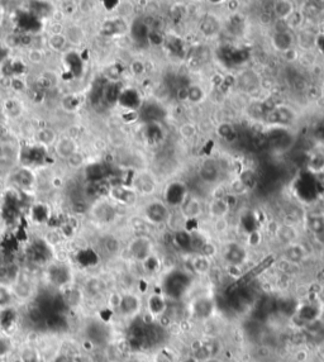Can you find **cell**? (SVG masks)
<instances>
[{
	"instance_id": "6da1fadb",
	"label": "cell",
	"mask_w": 324,
	"mask_h": 362,
	"mask_svg": "<svg viewBox=\"0 0 324 362\" xmlns=\"http://www.w3.org/2000/svg\"><path fill=\"white\" fill-rule=\"evenodd\" d=\"M128 251L136 261L143 262L152 255V242L148 237L138 236L129 242Z\"/></svg>"
},
{
	"instance_id": "7a4b0ae2",
	"label": "cell",
	"mask_w": 324,
	"mask_h": 362,
	"mask_svg": "<svg viewBox=\"0 0 324 362\" xmlns=\"http://www.w3.org/2000/svg\"><path fill=\"white\" fill-rule=\"evenodd\" d=\"M144 217L152 225H162L170 221V212L161 201H152L144 208Z\"/></svg>"
},
{
	"instance_id": "3957f363",
	"label": "cell",
	"mask_w": 324,
	"mask_h": 362,
	"mask_svg": "<svg viewBox=\"0 0 324 362\" xmlns=\"http://www.w3.org/2000/svg\"><path fill=\"white\" fill-rule=\"evenodd\" d=\"M141 305V299L136 294L127 293L122 295L121 304H119V308H118L117 312L122 317H124V318H133V317L139 314Z\"/></svg>"
},
{
	"instance_id": "277c9868",
	"label": "cell",
	"mask_w": 324,
	"mask_h": 362,
	"mask_svg": "<svg viewBox=\"0 0 324 362\" xmlns=\"http://www.w3.org/2000/svg\"><path fill=\"white\" fill-rule=\"evenodd\" d=\"M186 198H187V190L186 186H185L183 182L175 181V182H171V184L166 187L165 199H166V203L169 205H172V207L180 205L181 207L184 201L186 200Z\"/></svg>"
},
{
	"instance_id": "5b68a950",
	"label": "cell",
	"mask_w": 324,
	"mask_h": 362,
	"mask_svg": "<svg viewBox=\"0 0 324 362\" xmlns=\"http://www.w3.org/2000/svg\"><path fill=\"white\" fill-rule=\"evenodd\" d=\"M166 309H167V303L162 294L153 293L151 294V295H148V298H147L146 312L151 314L156 320H157L161 316H164V314L166 313Z\"/></svg>"
},
{
	"instance_id": "8992f818",
	"label": "cell",
	"mask_w": 324,
	"mask_h": 362,
	"mask_svg": "<svg viewBox=\"0 0 324 362\" xmlns=\"http://www.w3.org/2000/svg\"><path fill=\"white\" fill-rule=\"evenodd\" d=\"M181 213H183L184 218L187 219V221H192V219L198 218L203 213V205L199 201V199L187 196L186 200L184 201L183 205H181Z\"/></svg>"
},
{
	"instance_id": "52a82bcc",
	"label": "cell",
	"mask_w": 324,
	"mask_h": 362,
	"mask_svg": "<svg viewBox=\"0 0 324 362\" xmlns=\"http://www.w3.org/2000/svg\"><path fill=\"white\" fill-rule=\"evenodd\" d=\"M246 250L241 246L235 243H231L227 246L226 253H224V257H226V261L230 265H235V266H241L244 261H246Z\"/></svg>"
},
{
	"instance_id": "ba28073f",
	"label": "cell",
	"mask_w": 324,
	"mask_h": 362,
	"mask_svg": "<svg viewBox=\"0 0 324 362\" xmlns=\"http://www.w3.org/2000/svg\"><path fill=\"white\" fill-rule=\"evenodd\" d=\"M190 355H192L199 362H208L213 359L205 339H194L190 343Z\"/></svg>"
},
{
	"instance_id": "9c48e42d",
	"label": "cell",
	"mask_w": 324,
	"mask_h": 362,
	"mask_svg": "<svg viewBox=\"0 0 324 362\" xmlns=\"http://www.w3.org/2000/svg\"><path fill=\"white\" fill-rule=\"evenodd\" d=\"M231 205L226 198H215L209 203V214L214 219L226 218L227 214L230 213Z\"/></svg>"
},
{
	"instance_id": "30bf717a",
	"label": "cell",
	"mask_w": 324,
	"mask_h": 362,
	"mask_svg": "<svg viewBox=\"0 0 324 362\" xmlns=\"http://www.w3.org/2000/svg\"><path fill=\"white\" fill-rule=\"evenodd\" d=\"M18 300L12 286L5 284H0V311H6L14 307Z\"/></svg>"
},
{
	"instance_id": "8fae6325",
	"label": "cell",
	"mask_w": 324,
	"mask_h": 362,
	"mask_svg": "<svg viewBox=\"0 0 324 362\" xmlns=\"http://www.w3.org/2000/svg\"><path fill=\"white\" fill-rule=\"evenodd\" d=\"M118 101L121 105H123L127 109H137L138 106L141 105V98H139V94H138L136 90L128 89L124 90V91H121L119 94V98H118Z\"/></svg>"
},
{
	"instance_id": "7c38bea8",
	"label": "cell",
	"mask_w": 324,
	"mask_h": 362,
	"mask_svg": "<svg viewBox=\"0 0 324 362\" xmlns=\"http://www.w3.org/2000/svg\"><path fill=\"white\" fill-rule=\"evenodd\" d=\"M275 236L280 239V242L289 246L291 243H295L296 238H298V232H296V229L293 226L281 225L278 226V229H276Z\"/></svg>"
},
{
	"instance_id": "4fadbf2b",
	"label": "cell",
	"mask_w": 324,
	"mask_h": 362,
	"mask_svg": "<svg viewBox=\"0 0 324 362\" xmlns=\"http://www.w3.org/2000/svg\"><path fill=\"white\" fill-rule=\"evenodd\" d=\"M307 256V250L304 246H301L300 243H291L286 247L285 251V260L293 262V264H298V262L303 261Z\"/></svg>"
},
{
	"instance_id": "5bb4252c",
	"label": "cell",
	"mask_w": 324,
	"mask_h": 362,
	"mask_svg": "<svg viewBox=\"0 0 324 362\" xmlns=\"http://www.w3.org/2000/svg\"><path fill=\"white\" fill-rule=\"evenodd\" d=\"M142 112H143V114H142L143 115V118L148 122H152V123H155V122L162 119L165 115V112H164V109H162V106L158 105V104H156V103L146 104V105L143 106Z\"/></svg>"
},
{
	"instance_id": "9a60e30c",
	"label": "cell",
	"mask_w": 324,
	"mask_h": 362,
	"mask_svg": "<svg viewBox=\"0 0 324 362\" xmlns=\"http://www.w3.org/2000/svg\"><path fill=\"white\" fill-rule=\"evenodd\" d=\"M191 268L192 271L198 275H207L212 269V262L210 259L203 256L200 253H198L194 259L191 260Z\"/></svg>"
},
{
	"instance_id": "2e32d148",
	"label": "cell",
	"mask_w": 324,
	"mask_h": 362,
	"mask_svg": "<svg viewBox=\"0 0 324 362\" xmlns=\"http://www.w3.org/2000/svg\"><path fill=\"white\" fill-rule=\"evenodd\" d=\"M110 194H112V196L115 199V200L121 201L123 204H131V203H133L136 199V195L132 190L123 186L114 187Z\"/></svg>"
},
{
	"instance_id": "e0dca14e",
	"label": "cell",
	"mask_w": 324,
	"mask_h": 362,
	"mask_svg": "<svg viewBox=\"0 0 324 362\" xmlns=\"http://www.w3.org/2000/svg\"><path fill=\"white\" fill-rule=\"evenodd\" d=\"M135 186L143 194H151L155 190V181L148 175H139L135 179Z\"/></svg>"
},
{
	"instance_id": "ac0fdd59",
	"label": "cell",
	"mask_w": 324,
	"mask_h": 362,
	"mask_svg": "<svg viewBox=\"0 0 324 362\" xmlns=\"http://www.w3.org/2000/svg\"><path fill=\"white\" fill-rule=\"evenodd\" d=\"M274 44L280 51H289L293 44V38L287 31H278L274 37Z\"/></svg>"
},
{
	"instance_id": "d6986e66",
	"label": "cell",
	"mask_w": 324,
	"mask_h": 362,
	"mask_svg": "<svg viewBox=\"0 0 324 362\" xmlns=\"http://www.w3.org/2000/svg\"><path fill=\"white\" fill-rule=\"evenodd\" d=\"M200 174L205 181H214L219 175V167L214 161H208L201 166Z\"/></svg>"
},
{
	"instance_id": "ffe728a7",
	"label": "cell",
	"mask_w": 324,
	"mask_h": 362,
	"mask_svg": "<svg viewBox=\"0 0 324 362\" xmlns=\"http://www.w3.org/2000/svg\"><path fill=\"white\" fill-rule=\"evenodd\" d=\"M132 35L135 40H137L138 42H142V41H148L149 31L148 27H147L146 23H143L142 20H138V22H135L132 27Z\"/></svg>"
},
{
	"instance_id": "44dd1931",
	"label": "cell",
	"mask_w": 324,
	"mask_h": 362,
	"mask_svg": "<svg viewBox=\"0 0 324 362\" xmlns=\"http://www.w3.org/2000/svg\"><path fill=\"white\" fill-rule=\"evenodd\" d=\"M274 10H275V14L278 15V18L286 19L293 13V4L289 3V1H278V3H275Z\"/></svg>"
},
{
	"instance_id": "7402d4cb",
	"label": "cell",
	"mask_w": 324,
	"mask_h": 362,
	"mask_svg": "<svg viewBox=\"0 0 324 362\" xmlns=\"http://www.w3.org/2000/svg\"><path fill=\"white\" fill-rule=\"evenodd\" d=\"M13 341L10 336L5 334H0V360L5 359L9 355L12 354L13 351Z\"/></svg>"
},
{
	"instance_id": "603a6c76",
	"label": "cell",
	"mask_w": 324,
	"mask_h": 362,
	"mask_svg": "<svg viewBox=\"0 0 324 362\" xmlns=\"http://www.w3.org/2000/svg\"><path fill=\"white\" fill-rule=\"evenodd\" d=\"M308 228L316 234L324 229V216L322 214H313L308 218Z\"/></svg>"
},
{
	"instance_id": "cb8c5ba5",
	"label": "cell",
	"mask_w": 324,
	"mask_h": 362,
	"mask_svg": "<svg viewBox=\"0 0 324 362\" xmlns=\"http://www.w3.org/2000/svg\"><path fill=\"white\" fill-rule=\"evenodd\" d=\"M186 98L192 103H199L203 100L204 91L199 85H190L186 88Z\"/></svg>"
},
{
	"instance_id": "d4e9b609",
	"label": "cell",
	"mask_w": 324,
	"mask_h": 362,
	"mask_svg": "<svg viewBox=\"0 0 324 362\" xmlns=\"http://www.w3.org/2000/svg\"><path fill=\"white\" fill-rule=\"evenodd\" d=\"M309 169L317 173H322L324 169V155L321 152H316L309 158Z\"/></svg>"
},
{
	"instance_id": "484cf974",
	"label": "cell",
	"mask_w": 324,
	"mask_h": 362,
	"mask_svg": "<svg viewBox=\"0 0 324 362\" xmlns=\"http://www.w3.org/2000/svg\"><path fill=\"white\" fill-rule=\"evenodd\" d=\"M176 243L179 244V247L184 248V250H187V248H191V234L186 232H183V230H179L176 233Z\"/></svg>"
},
{
	"instance_id": "4316f807",
	"label": "cell",
	"mask_w": 324,
	"mask_h": 362,
	"mask_svg": "<svg viewBox=\"0 0 324 362\" xmlns=\"http://www.w3.org/2000/svg\"><path fill=\"white\" fill-rule=\"evenodd\" d=\"M217 29H219V23L215 20V18H213V15H207L205 20L203 23V31L207 33V35H213L217 32Z\"/></svg>"
},
{
	"instance_id": "83f0119b",
	"label": "cell",
	"mask_w": 324,
	"mask_h": 362,
	"mask_svg": "<svg viewBox=\"0 0 324 362\" xmlns=\"http://www.w3.org/2000/svg\"><path fill=\"white\" fill-rule=\"evenodd\" d=\"M275 118H278V122L286 123V122H290L291 119H293V114H291L290 109H287V108H285V106H280V108L276 109Z\"/></svg>"
},
{
	"instance_id": "f1b7e54d",
	"label": "cell",
	"mask_w": 324,
	"mask_h": 362,
	"mask_svg": "<svg viewBox=\"0 0 324 362\" xmlns=\"http://www.w3.org/2000/svg\"><path fill=\"white\" fill-rule=\"evenodd\" d=\"M261 241H262V234L258 229L251 230V232L248 233V236H247V244H248L250 247H257L258 244L261 243Z\"/></svg>"
},
{
	"instance_id": "f546056e",
	"label": "cell",
	"mask_w": 324,
	"mask_h": 362,
	"mask_svg": "<svg viewBox=\"0 0 324 362\" xmlns=\"http://www.w3.org/2000/svg\"><path fill=\"white\" fill-rule=\"evenodd\" d=\"M142 264H143V268L147 272H155V271H157L158 268H160V262H158V259H156L153 255H151L148 259L144 260Z\"/></svg>"
},
{
	"instance_id": "4dcf8cb0",
	"label": "cell",
	"mask_w": 324,
	"mask_h": 362,
	"mask_svg": "<svg viewBox=\"0 0 324 362\" xmlns=\"http://www.w3.org/2000/svg\"><path fill=\"white\" fill-rule=\"evenodd\" d=\"M199 253H200V255H203V256L208 257V259H212V257L214 256L215 253H217V247H215V244L213 243V242L207 241L205 243L203 244V247L200 248Z\"/></svg>"
},
{
	"instance_id": "1f68e13d",
	"label": "cell",
	"mask_w": 324,
	"mask_h": 362,
	"mask_svg": "<svg viewBox=\"0 0 324 362\" xmlns=\"http://www.w3.org/2000/svg\"><path fill=\"white\" fill-rule=\"evenodd\" d=\"M151 362H175V360H174V357L171 355L167 354L165 350H160L157 352H155Z\"/></svg>"
},
{
	"instance_id": "d6a6232c",
	"label": "cell",
	"mask_w": 324,
	"mask_h": 362,
	"mask_svg": "<svg viewBox=\"0 0 324 362\" xmlns=\"http://www.w3.org/2000/svg\"><path fill=\"white\" fill-rule=\"evenodd\" d=\"M309 360V352L305 348H299L294 354V361L295 362H308Z\"/></svg>"
},
{
	"instance_id": "836d02e7",
	"label": "cell",
	"mask_w": 324,
	"mask_h": 362,
	"mask_svg": "<svg viewBox=\"0 0 324 362\" xmlns=\"http://www.w3.org/2000/svg\"><path fill=\"white\" fill-rule=\"evenodd\" d=\"M181 133H183L184 137L190 138L195 135V128L191 124H185V126L181 127Z\"/></svg>"
},
{
	"instance_id": "e575fe53",
	"label": "cell",
	"mask_w": 324,
	"mask_h": 362,
	"mask_svg": "<svg viewBox=\"0 0 324 362\" xmlns=\"http://www.w3.org/2000/svg\"><path fill=\"white\" fill-rule=\"evenodd\" d=\"M214 228L217 232H226V229L228 228V225H227V221L226 218H221V219H215V225Z\"/></svg>"
},
{
	"instance_id": "d590c367",
	"label": "cell",
	"mask_w": 324,
	"mask_h": 362,
	"mask_svg": "<svg viewBox=\"0 0 324 362\" xmlns=\"http://www.w3.org/2000/svg\"><path fill=\"white\" fill-rule=\"evenodd\" d=\"M230 275L232 277H235V279H238L241 277L242 272H241V266H235V265H230Z\"/></svg>"
},
{
	"instance_id": "8d00e7d4",
	"label": "cell",
	"mask_w": 324,
	"mask_h": 362,
	"mask_svg": "<svg viewBox=\"0 0 324 362\" xmlns=\"http://www.w3.org/2000/svg\"><path fill=\"white\" fill-rule=\"evenodd\" d=\"M132 70L135 74H141V72L144 71V66L142 65V62H139V61H136V62H133V65H132Z\"/></svg>"
},
{
	"instance_id": "74e56055",
	"label": "cell",
	"mask_w": 324,
	"mask_h": 362,
	"mask_svg": "<svg viewBox=\"0 0 324 362\" xmlns=\"http://www.w3.org/2000/svg\"><path fill=\"white\" fill-rule=\"evenodd\" d=\"M179 362H199V361L195 359V357L192 356V355H186V356L181 357Z\"/></svg>"
},
{
	"instance_id": "f35d334b",
	"label": "cell",
	"mask_w": 324,
	"mask_h": 362,
	"mask_svg": "<svg viewBox=\"0 0 324 362\" xmlns=\"http://www.w3.org/2000/svg\"><path fill=\"white\" fill-rule=\"evenodd\" d=\"M321 351H322V354L324 355V342L321 345Z\"/></svg>"
},
{
	"instance_id": "ab89813d",
	"label": "cell",
	"mask_w": 324,
	"mask_h": 362,
	"mask_svg": "<svg viewBox=\"0 0 324 362\" xmlns=\"http://www.w3.org/2000/svg\"><path fill=\"white\" fill-rule=\"evenodd\" d=\"M141 362H151V361H147V360H144V361H141Z\"/></svg>"
}]
</instances>
